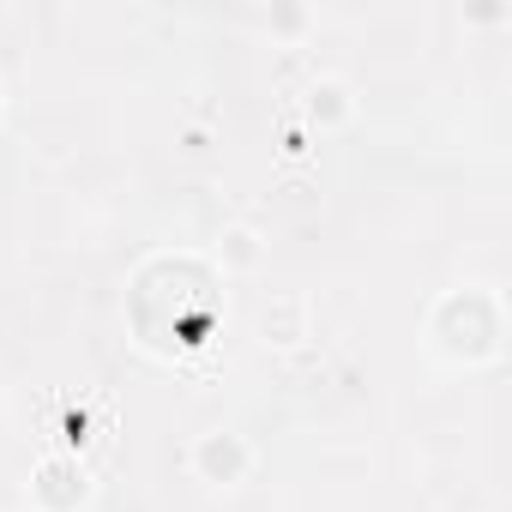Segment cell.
<instances>
[{
	"instance_id": "obj_2",
	"label": "cell",
	"mask_w": 512,
	"mask_h": 512,
	"mask_svg": "<svg viewBox=\"0 0 512 512\" xmlns=\"http://www.w3.org/2000/svg\"><path fill=\"white\" fill-rule=\"evenodd\" d=\"M91 494H97V476H91V464L79 452H61L55 446V452H43L31 464V482H25L31 512H85Z\"/></svg>"
},
{
	"instance_id": "obj_6",
	"label": "cell",
	"mask_w": 512,
	"mask_h": 512,
	"mask_svg": "<svg viewBox=\"0 0 512 512\" xmlns=\"http://www.w3.org/2000/svg\"><path fill=\"white\" fill-rule=\"evenodd\" d=\"M253 260H260V247H253V229L247 223H235L229 235H223V253H217V272H241V266H253Z\"/></svg>"
},
{
	"instance_id": "obj_1",
	"label": "cell",
	"mask_w": 512,
	"mask_h": 512,
	"mask_svg": "<svg viewBox=\"0 0 512 512\" xmlns=\"http://www.w3.org/2000/svg\"><path fill=\"white\" fill-rule=\"evenodd\" d=\"M428 350L452 368H488L506 350V302L482 284L446 290L428 308Z\"/></svg>"
},
{
	"instance_id": "obj_5",
	"label": "cell",
	"mask_w": 512,
	"mask_h": 512,
	"mask_svg": "<svg viewBox=\"0 0 512 512\" xmlns=\"http://www.w3.org/2000/svg\"><path fill=\"white\" fill-rule=\"evenodd\" d=\"M302 115H308L320 133H338V127H350V121H356V97H350V85H344V79H314V85H308V97H302Z\"/></svg>"
},
{
	"instance_id": "obj_3",
	"label": "cell",
	"mask_w": 512,
	"mask_h": 512,
	"mask_svg": "<svg viewBox=\"0 0 512 512\" xmlns=\"http://www.w3.org/2000/svg\"><path fill=\"white\" fill-rule=\"evenodd\" d=\"M253 464H260V452H253V440L241 428H205L187 446V470L205 488H241L253 476Z\"/></svg>"
},
{
	"instance_id": "obj_7",
	"label": "cell",
	"mask_w": 512,
	"mask_h": 512,
	"mask_svg": "<svg viewBox=\"0 0 512 512\" xmlns=\"http://www.w3.org/2000/svg\"><path fill=\"white\" fill-rule=\"evenodd\" d=\"M0 115H7V85H0Z\"/></svg>"
},
{
	"instance_id": "obj_4",
	"label": "cell",
	"mask_w": 512,
	"mask_h": 512,
	"mask_svg": "<svg viewBox=\"0 0 512 512\" xmlns=\"http://www.w3.org/2000/svg\"><path fill=\"white\" fill-rule=\"evenodd\" d=\"M260 338L278 350H296L302 338H314V296L308 290H272L260 302Z\"/></svg>"
}]
</instances>
